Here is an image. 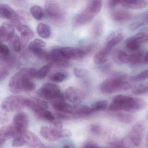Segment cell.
<instances>
[{
  "instance_id": "cell-1",
  "label": "cell",
  "mask_w": 148,
  "mask_h": 148,
  "mask_svg": "<svg viewBox=\"0 0 148 148\" xmlns=\"http://www.w3.org/2000/svg\"><path fill=\"white\" fill-rule=\"evenodd\" d=\"M147 106L144 100L129 96L119 95L114 97L109 106V109L114 112L136 113L141 111Z\"/></svg>"
},
{
  "instance_id": "cell-2",
  "label": "cell",
  "mask_w": 148,
  "mask_h": 148,
  "mask_svg": "<svg viewBox=\"0 0 148 148\" xmlns=\"http://www.w3.org/2000/svg\"><path fill=\"white\" fill-rule=\"evenodd\" d=\"M131 87L125 75L117 74L102 82L99 86V89L103 94H108L126 91Z\"/></svg>"
},
{
  "instance_id": "cell-3",
  "label": "cell",
  "mask_w": 148,
  "mask_h": 148,
  "mask_svg": "<svg viewBox=\"0 0 148 148\" xmlns=\"http://www.w3.org/2000/svg\"><path fill=\"white\" fill-rule=\"evenodd\" d=\"M102 4L101 1H89L85 9L73 17V23L74 27L82 26L93 19L101 11Z\"/></svg>"
},
{
  "instance_id": "cell-4",
  "label": "cell",
  "mask_w": 148,
  "mask_h": 148,
  "mask_svg": "<svg viewBox=\"0 0 148 148\" xmlns=\"http://www.w3.org/2000/svg\"><path fill=\"white\" fill-rule=\"evenodd\" d=\"M124 35L121 31L110 35L106 41L104 46L94 56V62L97 64H102L106 63L110 53L115 46L122 41Z\"/></svg>"
},
{
  "instance_id": "cell-5",
  "label": "cell",
  "mask_w": 148,
  "mask_h": 148,
  "mask_svg": "<svg viewBox=\"0 0 148 148\" xmlns=\"http://www.w3.org/2000/svg\"><path fill=\"white\" fill-rule=\"evenodd\" d=\"M36 94L42 99L49 101L52 105L65 102V96L60 88L54 83H46L37 90Z\"/></svg>"
},
{
  "instance_id": "cell-6",
  "label": "cell",
  "mask_w": 148,
  "mask_h": 148,
  "mask_svg": "<svg viewBox=\"0 0 148 148\" xmlns=\"http://www.w3.org/2000/svg\"><path fill=\"white\" fill-rule=\"evenodd\" d=\"M30 103V99L22 96L11 95L3 100L1 107L7 113L17 112L26 107H28Z\"/></svg>"
},
{
  "instance_id": "cell-7",
  "label": "cell",
  "mask_w": 148,
  "mask_h": 148,
  "mask_svg": "<svg viewBox=\"0 0 148 148\" xmlns=\"http://www.w3.org/2000/svg\"><path fill=\"white\" fill-rule=\"evenodd\" d=\"M45 13L47 17L56 24L63 23L66 13L61 4L55 1H47L45 4Z\"/></svg>"
},
{
  "instance_id": "cell-8",
  "label": "cell",
  "mask_w": 148,
  "mask_h": 148,
  "mask_svg": "<svg viewBox=\"0 0 148 148\" xmlns=\"http://www.w3.org/2000/svg\"><path fill=\"white\" fill-rule=\"evenodd\" d=\"M145 131V126L142 123H136L131 129L129 138L131 143L136 147L143 148L145 147L143 141Z\"/></svg>"
},
{
  "instance_id": "cell-9",
  "label": "cell",
  "mask_w": 148,
  "mask_h": 148,
  "mask_svg": "<svg viewBox=\"0 0 148 148\" xmlns=\"http://www.w3.org/2000/svg\"><path fill=\"white\" fill-rule=\"evenodd\" d=\"M148 42V30H143L125 41L126 47L130 51H136L143 43Z\"/></svg>"
},
{
  "instance_id": "cell-10",
  "label": "cell",
  "mask_w": 148,
  "mask_h": 148,
  "mask_svg": "<svg viewBox=\"0 0 148 148\" xmlns=\"http://www.w3.org/2000/svg\"><path fill=\"white\" fill-rule=\"evenodd\" d=\"M62 56L66 60H81L89 54L90 53L86 47L83 48L72 47L61 48Z\"/></svg>"
},
{
  "instance_id": "cell-11",
  "label": "cell",
  "mask_w": 148,
  "mask_h": 148,
  "mask_svg": "<svg viewBox=\"0 0 148 148\" xmlns=\"http://www.w3.org/2000/svg\"><path fill=\"white\" fill-rule=\"evenodd\" d=\"M16 132L17 136H22L27 132L29 125V118L25 113L21 112L16 114L11 124Z\"/></svg>"
},
{
  "instance_id": "cell-12",
  "label": "cell",
  "mask_w": 148,
  "mask_h": 148,
  "mask_svg": "<svg viewBox=\"0 0 148 148\" xmlns=\"http://www.w3.org/2000/svg\"><path fill=\"white\" fill-rule=\"evenodd\" d=\"M24 75L22 70L12 76L9 82L10 91L14 94H18L23 92V83Z\"/></svg>"
},
{
  "instance_id": "cell-13",
  "label": "cell",
  "mask_w": 148,
  "mask_h": 148,
  "mask_svg": "<svg viewBox=\"0 0 148 148\" xmlns=\"http://www.w3.org/2000/svg\"><path fill=\"white\" fill-rule=\"evenodd\" d=\"M65 96L69 101L75 105H78L84 99L85 93L75 87L68 88L65 91Z\"/></svg>"
},
{
  "instance_id": "cell-14",
  "label": "cell",
  "mask_w": 148,
  "mask_h": 148,
  "mask_svg": "<svg viewBox=\"0 0 148 148\" xmlns=\"http://www.w3.org/2000/svg\"><path fill=\"white\" fill-rule=\"evenodd\" d=\"M17 136L16 132L12 125L0 128V148L4 146L6 141Z\"/></svg>"
},
{
  "instance_id": "cell-15",
  "label": "cell",
  "mask_w": 148,
  "mask_h": 148,
  "mask_svg": "<svg viewBox=\"0 0 148 148\" xmlns=\"http://www.w3.org/2000/svg\"><path fill=\"white\" fill-rule=\"evenodd\" d=\"M25 143L34 148H43L45 147L39 137L30 131L25 132L22 135Z\"/></svg>"
},
{
  "instance_id": "cell-16",
  "label": "cell",
  "mask_w": 148,
  "mask_h": 148,
  "mask_svg": "<svg viewBox=\"0 0 148 148\" xmlns=\"http://www.w3.org/2000/svg\"><path fill=\"white\" fill-rule=\"evenodd\" d=\"M119 5L126 9H141L147 7V3L143 0H121Z\"/></svg>"
},
{
  "instance_id": "cell-17",
  "label": "cell",
  "mask_w": 148,
  "mask_h": 148,
  "mask_svg": "<svg viewBox=\"0 0 148 148\" xmlns=\"http://www.w3.org/2000/svg\"><path fill=\"white\" fill-rule=\"evenodd\" d=\"M28 108L31 109L37 116L44 110H47L48 104L46 101L37 98L30 99Z\"/></svg>"
},
{
  "instance_id": "cell-18",
  "label": "cell",
  "mask_w": 148,
  "mask_h": 148,
  "mask_svg": "<svg viewBox=\"0 0 148 148\" xmlns=\"http://www.w3.org/2000/svg\"><path fill=\"white\" fill-rule=\"evenodd\" d=\"M0 18L10 20L11 22L20 18L16 12L5 4H0Z\"/></svg>"
},
{
  "instance_id": "cell-19",
  "label": "cell",
  "mask_w": 148,
  "mask_h": 148,
  "mask_svg": "<svg viewBox=\"0 0 148 148\" xmlns=\"http://www.w3.org/2000/svg\"><path fill=\"white\" fill-rule=\"evenodd\" d=\"M17 30L21 33V43L23 47L26 46L28 42L34 36L33 30L24 24H23Z\"/></svg>"
},
{
  "instance_id": "cell-20",
  "label": "cell",
  "mask_w": 148,
  "mask_h": 148,
  "mask_svg": "<svg viewBox=\"0 0 148 148\" xmlns=\"http://www.w3.org/2000/svg\"><path fill=\"white\" fill-rule=\"evenodd\" d=\"M148 23V10L138 15L129 26L130 30H135Z\"/></svg>"
},
{
  "instance_id": "cell-21",
  "label": "cell",
  "mask_w": 148,
  "mask_h": 148,
  "mask_svg": "<svg viewBox=\"0 0 148 148\" xmlns=\"http://www.w3.org/2000/svg\"><path fill=\"white\" fill-rule=\"evenodd\" d=\"M113 20L117 22L127 21L134 18V15L124 10H117L114 11L111 14Z\"/></svg>"
},
{
  "instance_id": "cell-22",
  "label": "cell",
  "mask_w": 148,
  "mask_h": 148,
  "mask_svg": "<svg viewBox=\"0 0 148 148\" xmlns=\"http://www.w3.org/2000/svg\"><path fill=\"white\" fill-rule=\"evenodd\" d=\"M28 49L31 52L39 59L42 60H47L49 52L43 48L40 47L36 45L33 41L31 42L28 45Z\"/></svg>"
},
{
  "instance_id": "cell-23",
  "label": "cell",
  "mask_w": 148,
  "mask_h": 148,
  "mask_svg": "<svg viewBox=\"0 0 148 148\" xmlns=\"http://www.w3.org/2000/svg\"><path fill=\"white\" fill-rule=\"evenodd\" d=\"M145 52H137L129 54L127 64L132 66L144 64Z\"/></svg>"
},
{
  "instance_id": "cell-24",
  "label": "cell",
  "mask_w": 148,
  "mask_h": 148,
  "mask_svg": "<svg viewBox=\"0 0 148 148\" xmlns=\"http://www.w3.org/2000/svg\"><path fill=\"white\" fill-rule=\"evenodd\" d=\"M116 119L120 122L124 124L132 123L135 119V116L131 113L123 112H117L114 115Z\"/></svg>"
},
{
  "instance_id": "cell-25",
  "label": "cell",
  "mask_w": 148,
  "mask_h": 148,
  "mask_svg": "<svg viewBox=\"0 0 148 148\" xmlns=\"http://www.w3.org/2000/svg\"><path fill=\"white\" fill-rule=\"evenodd\" d=\"M129 54L121 50H116L113 54V59L118 64H127Z\"/></svg>"
},
{
  "instance_id": "cell-26",
  "label": "cell",
  "mask_w": 148,
  "mask_h": 148,
  "mask_svg": "<svg viewBox=\"0 0 148 148\" xmlns=\"http://www.w3.org/2000/svg\"><path fill=\"white\" fill-rule=\"evenodd\" d=\"M53 107L57 111L64 113V114H73L74 110V105L66 103L65 102L59 103L53 105Z\"/></svg>"
},
{
  "instance_id": "cell-27",
  "label": "cell",
  "mask_w": 148,
  "mask_h": 148,
  "mask_svg": "<svg viewBox=\"0 0 148 148\" xmlns=\"http://www.w3.org/2000/svg\"><path fill=\"white\" fill-rule=\"evenodd\" d=\"M36 30L39 35L44 39H48L51 35V30L47 24L40 23L37 25Z\"/></svg>"
},
{
  "instance_id": "cell-28",
  "label": "cell",
  "mask_w": 148,
  "mask_h": 148,
  "mask_svg": "<svg viewBox=\"0 0 148 148\" xmlns=\"http://www.w3.org/2000/svg\"><path fill=\"white\" fill-rule=\"evenodd\" d=\"M1 27L2 31L3 41H8L9 39L15 34L14 27L10 23H4Z\"/></svg>"
},
{
  "instance_id": "cell-29",
  "label": "cell",
  "mask_w": 148,
  "mask_h": 148,
  "mask_svg": "<svg viewBox=\"0 0 148 148\" xmlns=\"http://www.w3.org/2000/svg\"><path fill=\"white\" fill-rule=\"evenodd\" d=\"M40 134L42 137L49 141H56L60 140L48 127H42L40 129Z\"/></svg>"
},
{
  "instance_id": "cell-30",
  "label": "cell",
  "mask_w": 148,
  "mask_h": 148,
  "mask_svg": "<svg viewBox=\"0 0 148 148\" xmlns=\"http://www.w3.org/2000/svg\"><path fill=\"white\" fill-rule=\"evenodd\" d=\"M11 66L7 63L0 55V82L2 81L8 76Z\"/></svg>"
},
{
  "instance_id": "cell-31",
  "label": "cell",
  "mask_w": 148,
  "mask_h": 148,
  "mask_svg": "<svg viewBox=\"0 0 148 148\" xmlns=\"http://www.w3.org/2000/svg\"><path fill=\"white\" fill-rule=\"evenodd\" d=\"M91 114L90 108L86 105H74L73 115L78 116H84Z\"/></svg>"
},
{
  "instance_id": "cell-32",
  "label": "cell",
  "mask_w": 148,
  "mask_h": 148,
  "mask_svg": "<svg viewBox=\"0 0 148 148\" xmlns=\"http://www.w3.org/2000/svg\"><path fill=\"white\" fill-rule=\"evenodd\" d=\"M108 106V102L106 100L97 101L93 103L90 108V113H95L105 110Z\"/></svg>"
},
{
  "instance_id": "cell-33",
  "label": "cell",
  "mask_w": 148,
  "mask_h": 148,
  "mask_svg": "<svg viewBox=\"0 0 148 148\" xmlns=\"http://www.w3.org/2000/svg\"><path fill=\"white\" fill-rule=\"evenodd\" d=\"M50 129L59 139L62 138V133L63 131L62 123L60 121H54L50 124Z\"/></svg>"
},
{
  "instance_id": "cell-34",
  "label": "cell",
  "mask_w": 148,
  "mask_h": 148,
  "mask_svg": "<svg viewBox=\"0 0 148 148\" xmlns=\"http://www.w3.org/2000/svg\"><path fill=\"white\" fill-rule=\"evenodd\" d=\"M30 13L33 17L36 20L40 21L44 17L43 9L39 5H34L30 8Z\"/></svg>"
},
{
  "instance_id": "cell-35",
  "label": "cell",
  "mask_w": 148,
  "mask_h": 148,
  "mask_svg": "<svg viewBox=\"0 0 148 148\" xmlns=\"http://www.w3.org/2000/svg\"><path fill=\"white\" fill-rule=\"evenodd\" d=\"M61 48H55L50 52H49L47 61L53 63L62 57L60 52Z\"/></svg>"
},
{
  "instance_id": "cell-36",
  "label": "cell",
  "mask_w": 148,
  "mask_h": 148,
  "mask_svg": "<svg viewBox=\"0 0 148 148\" xmlns=\"http://www.w3.org/2000/svg\"><path fill=\"white\" fill-rule=\"evenodd\" d=\"M132 93L136 95H148V82L137 85L133 89Z\"/></svg>"
},
{
  "instance_id": "cell-37",
  "label": "cell",
  "mask_w": 148,
  "mask_h": 148,
  "mask_svg": "<svg viewBox=\"0 0 148 148\" xmlns=\"http://www.w3.org/2000/svg\"><path fill=\"white\" fill-rule=\"evenodd\" d=\"M8 41L14 51L17 52L21 50V40L18 36L15 34L9 39Z\"/></svg>"
},
{
  "instance_id": "cell-38",
  "label": "cell",
  "mask_w": 148,
  "mask_h": 148,
  "mask_svg": "<svg viewBox=\"0 0 148 148\" xmlns=\"http://www.w3.org/2000/svg\"><path fill=\"white\" fill-rule=\"evenodd\" d=\"M53 65V63L49 62V63L43 66L37 71L36 78L41 80L44 79L51 70Z\"/></svg>"
},
{
  "instance_id": "cell-39",
  "label": "cell",
  "mask_w": 148,
  "mask_h": 148,
  "mask_svg": "<svg viewBox=\"0 0 148 148\" xmlns=\"http://www.w3.org/2000/svg\"><path fill=\"white\" fill-rule=\"evenodd\" d=\"M68 77L67 73L64 72H59L53 74L50 76L51 81L55 83H61L66 81Z\"/></svg>"
},
{
  "instance_id": "cell-40",
  "label": "cell",
  "mask_w": 148,
  "mask_h": 148,
  "mask_svg": "<svg viewBox=\"0 0 148 148\" xmlns=\"http://www.w3.org/2000/svg\"><path fill=\"white\" fill-rule=\"evenodd\" d=\"M148 79V69L139 74L131 76L130 80L132 82H137Z\"/></svg>"
},
{
  "instance_id": "cell-41",
  "label": "cell",
  "mask_w": 148,
  "mask_h": 148,
  "mask_svg": "<svg viewBox=\"0 0 148 148\" xmlns=\"http://www.w3.org/2000/svg\"><path fill=\"white\" fill-rule=\"evenodd\" d=\"M37 116L40 119L51 123L54 121L55 119L54 116L53 115L51 112L48 110L42 111V112L37 115Z\"/></svg>"
},
{
  "instance_id": "cell-42",
  "label": "cell",
  "mask_w": 148,
  "mask_h": 148,
  "mask_svg": "<svg viewBox=\"0 0 148 148\" xmlns=\"http://www.w3.org/2000/svg\"><path fill=\"white\" fill-rule=\"evenodd\" d=\"M103 31V23L101 21H97L94 23L93 27V34L95 37L101 35Z\"/></svg>"
},
{
  "instance_id": "cell-43",
  "label": "cell",
  "mask_w": 148,
  "mask_h": 148,
  "mask_svg": "<svg viewBox=\"0 0 148 148\" xmlns=\"http://www.w3.org/2000/svg\"><path fill=\"white\" fill-rule=\"evenodd\" d=\"M74 74L77 78H84L88 75V71L84 69L75 67L74 69Z\"/></svg>"
},
{
  "instance_id": "cell-44",
  "label": "cell",
  "mask_w": 148,
  "mask_h": 148,
  "mask_svg": "<svg viewBox=\"0 0 148 148\" xmlns=\"http://www.w3.org/2000/svg\"><path fill=\"white\" fill-rule=\"evenodd\" d=\"M25 142L22 136H19L15 137L12 142V146L14 147H20L24 146Z\"/></svg>"
},
{
  "instance_id": "cell-45",
  "label": "cell",
  "mask_w": 148,
  "mask_h": 148,
  "mask_svg": "<svg viewBox=\"0 0 148 148\" xmlns=\"http://www.w3.org/2000/svg\"><path fill=\"white\" fill-rule=\"evenodd\" d=\"M55 64L56 67L62 68L68 67L70 66V63L67 60L64 59L63 57L53 63Z\"/></svg>"
},
{
  "instance_id": "cell-46",
  "label": "cell",
  "mask_w": 148,
  "mask_h": 148,
  "mask_svg": "<svg viewBox=\"0 0 148 148\" xmlns=\"http://www.w3.org/2000/svg\"><path fill=\"white\" fill-rule=\"evenodd\" d=\"M10 116L7 112L0 111V124L5 125L9 121Z\"/></svg>"
},
{
  "instance_id": "cell-47",
  "label": "cell",
  "mask_w": 148,
  "mask_h": 148,
  "mask_svg": "<svg viewBox=\"0 0 148 148\" xmlns=\"http://www.w3.org/2000/svg\"><path fill=\"white\" fill-rule=\"evenodd\" d=\"M19 18L25 22H27L30 20V17L28 13L24 10H19L16 12Z\"/></svg>"
},
{
  "instance_id": "cell-48",
  "label": "cell",
  "mask_w": 148,
  "mask_h": 148,
  "mask_svg": "<svg viewBox=\"0 0 148 148\" xmlns=\"http://www.w3.org/2000/svg\"><path fill=\"white\" fill-rule=\"evenodd\" d=\"M10 53L9 48L7 45L0 42V55L2 56H6Z\"/></svg>"
},
{
  "instance_id": "cell-49",
  "label": "cell",
  "mask_w": 148,
  "mask_h": 148,
  "mask_svg": "<svg viewBox=\"0 0 148 148\" xmlns=\"http://www.w3.org/2000/svg\"><path fill=\"white\" fill-rule=\"evenodd\" d=\"M90 132L93 134H98L101 133V128L98 125L92 124L90 125Z\"/></svg>"
},
{
  "instance_id": "cell-50",
  "label": "cell",
  "mask_w": 148,
  "mask_h": 148,
  "mask_svg": "<svg viewBox=\"0 0 148 148\" xmlns=\"http://www.w3.org/2000/svg\"><path fill=\"white\" fill-rule=\"evenodd\" d=\"M33 42L38 47L43 48L46 46V44L45 42L40 39H36L33 41Z\"/></svg>"
},
{
  "instance_id": "cell-51",
  "label": "cell",
  "mask_w": 148,
  "mask_h": 148,
  "mask_svg": "<svg viewBox=\"0 0 148 148\" xmlns=\"http://www.w3.org/2000/svg\"><path fill=\"white\" fill-rule=\"evenodd\" d=\"M119 5V1L111 0L108 1V6L110 8H113Z\"/></svg>"
},
{
  "instance_id": "cell-52",
  "label": "cell",
  "mask_w": 148,
  "mask_h": 148,
  "mask_svg": "<svg viewBox=\"0 0 148 148\" xmlns=\"http://www.w3.org/2000/svg\"><path fill=\"white\" fill-rule=\"evenodd\" d=\"M82 148H102L98 146H97L95 144H93L90 142L87 143V144H85L83 146Z\"/></svg>"
},
{
  "instance_id": "cell-53",
  "label": "cell",
  "mask_w": 148,
  "mask_h": 148,
  "mask_svg": "<svg viewBox=\"0 0 148 148\" xmlns=\"http://www.w3.org/2000/svg\"><path fill=\"white\" fill-rule=\"evenodd\" d=\"M71 136V132L67 129H63L62 133V138L68 137Z\"/></svg>"
},
{
  "instance_id": "cell-54",
  "label": "cell",
  "mask_w": 148,
  "mask_h": 148,
  "mask_svg": "<svg viewBox=\"0 0 148 148\" xmlns=\"http://www.w3.org/2000/svg\"><path fill=\"white\" fill-rule=\"evenodd\" d=\"M144 64H148V50L145 52Z\"/></svg>"
},
{
  "instance_id": "cell-55",
  "label": "cell",
  "mask_w": 148,
  "mask_h": 148,
  "mask_svg": "<svg viewBox=\"0 0 148 148\" xmlns=\"http://www.w3.org/2000/svg\"><path fill=\"white\" fill-rule=\"evenodd\" d=\"M0 40H3V34L1 27H0Z\"/></svg>"
},
{
  "instance_id": "cell-56",
  "label": "cell",
  "mask_w": 148,
  "mask_h": 148,
  "mask_svg": "<svg viewBox=\"0 0 148 148\" xmlns=\"http://www.w3.org/2000/svg\"><path fill=\"white\" fill-rule=\"evenodd\" d=\"M62 148H71V147H70L69 145H67V144H66V145H64V146H63V147H62Z\"/></svg>"
},
{
  "instance_id": "cell-57",
  "label": "cell",
  "mask_w": 148,
  "mask_h": 148,
  "mask_svg": "<svg viewBox=\"0 0 148 148\" xmlns=\"http://www.w3.org/2000/svg\"><path fill=\"white\" fill-rule=\"evenodd\" d=\"M43 148H51V147H44Z\"/></svg>"
},
{
  "instance_id": "cell-58",
  "label": "cell",
  "mask_w": 148,
  "mask_h": 148,
  "mask_svg": "<svg viewBox=\"0 0 148 148\" xmlns=\"http://www.w3.org/2000/svg\"><path fill=\"white\" fill-rule=\"evenodd\" d=\"M147 141L148 144V135L147 136Z\"/></svg>"
},
{
  "instance_id": "cell-59",
  "label": "cell",
  "mask_w": 148,
  "mask_h": 148,
  "mask_svg": "<svg viewBox=\"0 0 148 148\" xmlns=\"http://www.w3.org/2000/svg\"></svg>"
},
{
  "instance_id": "cell-60",
  "label": "cell",
  "mask_w": 148,
  "mask_h": 148,
  "mask_svg": "<svg viewBox=\"0 0 148 148\" xmlns=\"http://www.w3.org/2000/svg\"></svg>"
}]
</instances>
